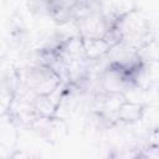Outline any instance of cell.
<instances>
[{
	"mask_svg": "<svg viewBox=\"0 0 159 159\" xmlns=\"http://www.w3.org/2000/svg\"><path fill=\"white\" fill-rule=\"evenodd\" d=\"M29 128L36 132L39 135H41L43 140L50 144L61 143L68 135V132H70L67 120L61 119L58 117L45 118V117L36 116V118L32 120Z\"/></svg>",
	"mask_w": 159,
	"mask_h": 159,
	"instance_id": "1",
	"label": "cell"
},
{
	"mask_svg": "<svg viewBox=\"0 0 159 159\" xmlns=\"http://www.w3.org/2000/svg\"><path fill=\"white\" fill-rule=\"evenodd\" d=\"M76 26L81 39H104L109 30L104 17L99 12V9L77 20Z\"/></svg>",
	"mask_w": 159,
	"mask_h": 159,
	"instance_id": "2",
	"label": "cell"
},
{
	"mask_svg": "<svg viewBox=\"0 0 159 159\" xmlns=\"http://www.w3.org/2000/svg\"><path fill=\"white\" fill-rule=\"evenodd\" d=\"M144 113H145V106L143 103L130 101L127 98V101L120 106V108L117 112V119L118 123L130 125L142 120Z\"/></svg>",
	"mask_w": 159,
	"mask_h": 159,
	"instance_id": "3",
	"label": "cell"
},
{
	"mask_svg": "<svg viewBox=\"0 0 159 159\" xmlns=\"http://www.w3.org/2000/svg\"><path fill=\"white\" fill-rule=\"evenodd\" d=\"M84 57L88 61H98L109 53L112 46L106 39H82Z\"/></svg>",
	"mask_w": 159,
	"mask_h": 159,
	"instance_id": "4",
	"label": "cell"
},
{
	"mask_svg": "<svg viewBox=\"0 0 159 159\" xmlns=\"http://www.w3.org/2000/svg\"><path fill=\"white\" fill-rule=\"evenodd\" d=\"M19 138V128L7 118L0 119V144L14 152Z\"/></svg>",
	"mask_w": 159,
	"mask_h": 159,
	"instance_id": "5",
	"label": "cell"
},
{
	"mask_svg": "<svg viewBox=\"0 0 159 159\" xmlns=\"http://www.w3.org/2000/svg\"><path fill=\"white\" fill-rule=\"evenodd\" d=\"M10 159H42V158L34 152H29L24 149H15L11 153Z\"/></svg>",
	"mask_w": 159,
	"mask_h": 159,
	"instance_id": "6",
	"label": "cell"
},
{
	"mask_svg": "<svg viewBox=\"0 0 159 159\" xmlns=\"http://www.w3.org/2000/svg\"><path fill=\"white\" fill-rule=\"evenodd\" d=\"M11 153H12L11 150H9L7 148H5L0 144V159H9Z\"/></svg>",
	"mask_w": 159,
	"mask_h": 159,
	"instance_id": "7",
	"label": "cell"
},
{
	"mask_svg": "<svg viewBox=\"0 0 159 159\" xmlns=\"http://www.w3.org/2000/svg\"><path fill=\"white\" fill-rule=\"evenodd\" d=\"M9 159H10V158H9Z\"/></svg>",
	"mask_w": 159,
	"mask_h": 159,
	"instance_id": "8",
	"label": "cell"
}]
</instances>
